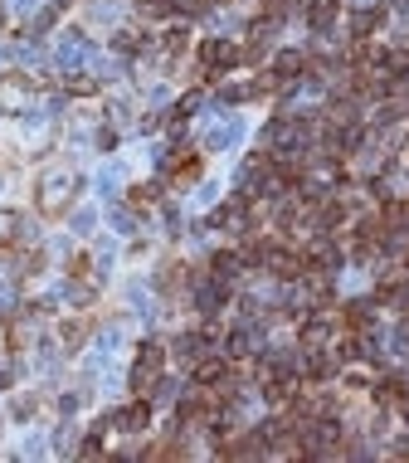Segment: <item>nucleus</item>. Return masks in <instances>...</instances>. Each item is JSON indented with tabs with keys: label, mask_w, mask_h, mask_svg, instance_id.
Here are the masks:
<instances>
[{
	"label": "nucleus",
	"mask_w": 409,
	"mask_h": 463,
	"mask_svg": "<svg viewBox=\"0 0 409 463\" xmlns=\"http://www.w3.org/2000/svg\"><path fill=\"white\" fill-rule=\"evenodd\" d=\"M161 361H166L161 346H156V341H146V346H141V356H137V366H132V390H151V385H156Z\"/></svg>",
	"instance_id": "f257e3e1"
},
{
	"label": "nucleus",
	"mask_w": 409,
	"mask_h": 463,
	"mask_svg": "<svg viewBox=\"0 0 409 463\" xmlns=\"http://www.w3.org/2000/svg\"><path fill=\"white\" fill-rule=\"evenodd\" d=\"M69 190H73V176H49L44 190H39V210L44 215H64L69 210Z\"/></svg>",
	"instance_id": "f03ea898"
},
{
	"label": "nucleus",
	"mask_w": 409,
	"mask_h": 463,
	"mask_svg": "<svg viewBox=\"0 0 409 463\" xmlns=\"http://www.w3.org/2000/svg\"><path fill=\"white\" fill-rule=\"evenodd\" d=\"M331 337H336V332H331V317H312V322L302 327V346H307V351H327Z\"/></svg>",
	"instance_id": "7ed1b4c3"
},
{
	"label": "nucleus",
	"mask_w": 409,
	"mask_h": 463,
	"mask_svg": "<svg viewBox=\"0 0 409 463\" xmlns=\"http://www.w3.org/2000/svg\"><path fill=\"white\" fill-rule=\"evenodd\" d=\"M117 425H122L127 434H141V429L151 425V405H146V400H137V405H127V409H122V415H117Z\"/></svg>",
	"instance_id": "20e7f679"
},
{
	"label": "nucleus",
	"mask_w": 409,
	"mask_h": 463,
	"mask_svg": "<svg viewBox=\"0 0 409 463\" xmlns=\"http://www.w3.org/2000/svg\"><path fill=\"white\" fill-rule=\"evenodd\" d=\"M200 59H204V64H220V69H229V64L239 59V49H234V44H224V39H210V44L200 49Z\"/></svg>",
	"instance_id": "39448f33"
},
{
	"label": "nucleus",
	"mask_w": 409,
	"mask_h": 463,
	"mask_svg": "<svg viewBox=\"0 0 409 463\" xmlns=\"http://www.w3.org/2000/svg\"><path fill=\"white\" fill-rule=\"evenodd\" d=\"M20 229H25V215H20V210H0V249L15 244V239H20Z\"/></svg>",
	"instance_id": "423d86ee"
},
{
	"label": "nucleus",
	"mask_w": 409,
	"mask_h": 463,
	"mask_svg": "<svg viewBox=\"0 0 409 463\" xmlns=\"http://www.w3.org/2000/svg\"><path fill=\"white\" fill-rule=\"evenodd\" d=\"M307 20H312L317 30H327L336 20V0H307Z\"/></svg>",
	"instance_id": "0eeeda50"
},
{
	"label": "nucleus",
	"mask_w": 409,
	"mask_h": 463,
	"mask_svg": "<svg viewBox=\"0 0 409 463\" xmlns=\"http://www.w3.org/2000/svg\"><path fill=\"white\" fill-rule=\"evenodd\" d=\"M341 322H346L351 332H366V327H371V302H351L346 313H341Z\"/></svg>",
	"instance_id": "6e6552de"
},
{
	"label": "nucleus",
	"mask_w": 409,
	"mask_h": 463,
	"mask_svg": "<svg viewBox=\"0 0 409 463\" xmlns=\"http://www.w3.org/2000/svg\"><path fill=\"white\" fill-rule=\"evenodd\" d=\"M307 64H302V54H278V64H273V78H292V74H302Z\"/></svg>",
	"instance_id": "1a4fd4ad"
},
{
	"label": "nucleus",
	"mask_w": 409,
	"mask_h": 463,
	"mask_svg": "<svg viewBox=\"0 0 409 463\" xmlns=\"http://www.w3.org/2000/svg\"><path fill=\"white\" fill-rule=\"evenodd\" d=\"M380 20H385L380 10H361V15H355V20H351V30H355V39H366V34H371V30H375Z\"/></svg>",
	"instance_id": "9d476101"
},
{
	"label": "nucleus",
	"mask_w": 409,
	"mask_h": 463,
	"mask_svg": "<svg viewBox=\"0 0 409 463\" xmlns=\"http://www.w3.org/2000/svg\"><path fill=\"white\" fill-rule=\"evenodd\" d=\"M20 98H25V83H0V108H20Z\"/></svg>",
	"instance_id": "9b49d317"
},
{
	"label": "nucleus",
	"mask_w": 409,
	"mask_h": 463,
	"mask_svg": "<svg viewBox=\"0 0 409 463\" xmlns=\"http://www.w3.org/2000/svg\"><path fill=\"white\" fill-rule=\"evenodd\" d=\"M156 195H161L156 185H137V190H132V205H156Z\"/></svg>",
	"instance_id": "f8f14e48"
},
{
	"label": "nucleus",
	"mask_w": 409,
	"mask_h": 463,
	"mask_svg": "<svg viewBox=\"0 0 409 463\" xmlns=\"http://www.w3.org/2000/svg\"><path fill=\"white\" fill-rule=\"evenodd\" d=\"M69 93H97V83H93L88 74H73V78H69Z\"/></svg>",
	"instance_id": "ddd939ff"
}]
</instances>
